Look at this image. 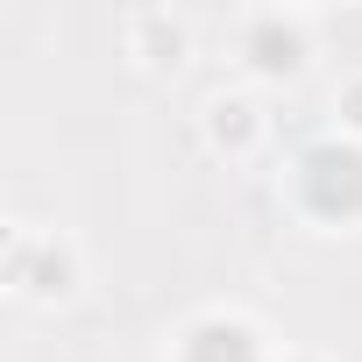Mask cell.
<instances>
[{"instance_id":"obj_1","label":"cell","mask_w":362,"mask_h":362,"mask_svg":"<svg viewBox=\"0 0 362 362\" xmlns=\"http://www.w3.org/2000/svg\"><path fill=\"white\" fill-rule=\"evenodd\" d=\"M298 185V206L320 214V221H355L362 214V142H320L298 156L291 170Z\"/></svg>"},{"instance_id":"obj_5","label":"cell","mask_w":362,"mask_h":362,"mask_svg":"<svg viewBox=\"0 0 362 362\" xmlns=\"http://www.w3.org/2000/svg\"><path fill=\"white\" fill-rule=\"evenodd\" d=\"M256 100H214L206 107V135H214V149H249L256 142Z\"/></svg>"},{"instance_id":"obj_7","label":"cell","mask_w":362,"mask_h":362,"mask_svg":"<svg viewBox=\"0 0 362 362\" xmlns=\"http://www.w3.org/2000/svg\"><path fill=\"white\" fill-rule=\"evenodd\" d=\"M341 128H348V142H362V78L341 86Z\"/></svg>"},{"instance_id":"obj_6","label":"cell","mask_w":362,"mask_h":362,"mask_svg":"<svg viewBox=\"0 0 362 362\" xmlns=\"http://www.w3.org/2000/svg\"><path fill=\"white\" fill-rule=\"evenodd\" d=\"M135 29H142V43H149V57H156V64H163V57H177V50H185V29H177L170 15H142Z\"/></svg>"},{"instance_id":"obj_2","label":"cell","mask_w":362,"mask_h":362,"mask_svg":"<svg viewBox=\"0 0 362 362\" xmlns=\"http://www.w3.org/2000/svg\"><path fill=\"white\" fill-rule=\"evenodd\" d=\"M8 277L29 291V298H64L71 291V249L64 242H43V235H22L8 249Z\"/></svg>"},{"instance_id":"obj_3","label":"cell","mask_w":362,"mask_h":362,"mask_svg":"<svg viewBox=\"0 0 362 362\" xmlns=\"http://www.w3.org/2000/svg\"><path fill=\"white\" fill-rule=\"evenodd\" d=\"M177 362H263V341H256L249 320L214 313V320L185 327V341H177Z\"/></svg>"},{"instance_id":"obj_4","label":"cell","mask_w":362,"mask_h":362,"mask_svg":"<svg viewBox=\"0 0 362 362\" xmlns=\"http://www.w3.org/2000/svg\"><path fill=\"white\" fill-rule=\"evenodd\" d=\"M242 57H249L263 78H291V71L305 64V29L284 22V15H256L249 36H242Z\"/></svg>"}]
</instances>
